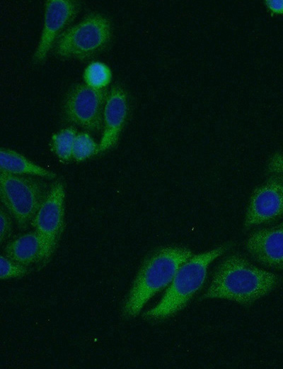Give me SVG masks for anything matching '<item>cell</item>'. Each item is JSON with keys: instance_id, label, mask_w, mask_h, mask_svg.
Returning <instances> with one entry per match:
<instances>
[{"instance_id": "cell-8", "label": "cell", "mask_w": 283, "mask_h": 369, "mask_svg": "<svg viewBox=\"0 0 283 369\" xmlns=\"http://www.w3.org/2000/svg\"><path fill=\"white\" fill-rule=\"evenodd\" d=\"M283 216V175L274 174L252 192L244 227L249 228Z\"/></svg>"}, {"instance_id": "cell-15", "label": "cell", "mask_w": 283, "mask_h": 369, "mask_svg": "<svg viewBox=\"0 0 283 369\" xmlns=\"http://www.w3.org/2000/svg\"><path fill=\"white\" fill-rule=\"evenodd\" d=\"M76 134V130L74 127H66L52 136L51 149L62 161H69L72 158Z\"/></svg>"}, {"instance_id": "cell-10", "label": "cell", "mask_w": 283, "mask_h": 369, "mask_svg": "<svg viewBox=\"0 0 283 369\" xmlns=\"http://www.w3.org/2000/svg\"><path fill=\"white\" fill-rule=\"evenodd\" d=\"M129 112L128 97L120 86H113L108 92L105 101L103 133L98 143V152L103 153L115 145L127 119Z\"/></svg>"}, {"instance_id": "cell-11", "label": "cell", "mask_w": 283, "mask_h": 369, "mask_svg": "<svg viewBox=\"0 0 283 369\" xmlns=\"http://www.w3.org/2000/svg\"><path fill=\"white\" fill-rule=\"evenodd\" d=\"M246 248L261 265L283 270V222L252 233L246 241Z\"/></svg>"}, {"instance_id": "cell-5", "label": "cell", "mask_w": 283, "mask_h": 369, "mask_svg": "<svg viewBox=\"0 0 283 369\" xmlns=\"http://www.w3.org/2000/svg\"><path fill=\"white\" fill-rule=\"evenodd\" d=\"M50 189L45 182L29 176L0 173L1 202L21 228L31 223Z\"/></svg>"}, {"instance_id": "cell-13", "label": "cell", "mask_w": 283, "mask_h": 369, "mask_svg": "<svg viewBox=\"0 0 283 369\" xmlns=\"http://www.w3.org/2000/svg\"><path fill=\"white\" fill-rule=\"evenodd\" d=\"M1 172L19 175H31L54 179L56 174L28 160L21 153L8 148L0 151Z\"/></svg>"}, {"instance_id": "cell-19", "label": "cell", "mask_w": 283, "mask_h": 369, "mask_svg": "<svg viewBox=\"0 0 283 369\" xmlns=\"http://www.w3.org/2000/svg\"><path fill=\"white\" fill-rule=\"evenodd\" d=\"M11 230V222L8 214L1 210L0 212V241L2 243L9 236Z\"/></svg>"}, {"instance_id": "cell-12", "label": "cell", "mask_w": 283, "mask_h": 369, "mask_svg": "<svg viewBox=\"0 0 283 369\" xmlns=\"http://www.w3.org/2000/svg\"><path fill=\"white\" fill-rule=\"evenodd\" d=\"M6 256L24 265L45 263L44 245L36 232L23 234L9 242L5 248Z\"/></svg>"}, {"instance_id": "cell-6", "label": "cell", "mask_w": 283, "mask_h": 369, "mask_svg": "<svg viewBox=\"0 0 283 369\" xmlns=\"http://www.w3.org/2000/svg\"><path fill=\"white\" fill-rule=\"evenodd\" d=\"M64 185L56 181L30 223L42 238L45 262L52 255L64 229Z\"/></svg>"}, {"instance_id": "cell-20", "label": "cell", "mask_w": 283, "mask_h": 369, "mask_svg": "<svg viewBox=\"0 0 283 369\" xmlns=\"http://www.w3.org/2000/svg\"><path fill=\"white\" fill-rule=\"evenodd\" d=\"M265 2L272 13L283 14V0H267Z\"/></svg>"}, {"instance_id": "cell-1", "label": "cell", "mask_w": 283, "mask_h": 369, "mask_svg": "<svg viewBox=\"0 0 283 369\" xmlns=\"http://www.w3.org/2000/svg\"><path fill=\"white\" fill-rule=\"evenodd\" d=\"M279 283L275 273L260 268L238 254L230 255L216 268L202 299H224L250 304Z\"/></svg>"}, {"instance_id": "cell-7", "label": "cell", "mask_w": 283, "mask_h": 369, "mask_svg": "<svg viewBox=\"0 0 283 369\" xmlns=\"http://www.w3.org/2000/svg\"><path fill=\"white\" fill-rule=\"evenodd\" d=\"M108 94L105 89H96L85 84L74 86L65 98V117L88 131H100Z\"/></svg>"}, {"instance_id": "cell-3", "label": "cell", "mask_w": 283, "mask_h": 369, "mask_svg": "<svg viewBox=\"0 0 283 369\" xmlns=\"http://www.w3.org/2000/svg\"><path fill=\"white\" fill-rule=\"evenodd\" d=\"M226 249L222 245L193 254L179 268L161 300L144 313V317L162 319L184 309L204 283L209 265Z\"/></svg>"}, {"instance_id": "cell-4", "label": "cell", "mask_w": 283, "mask_h": 369, "mask_svg": "<svg viewBox=\"0 0 283 369\" xmlns=\"http://www.w3.org/2000/svg\"><path fill=\"white\" fill-rule=\"evenodd\" d=\"M111 37L109 18L101 13H92L59 35L55 53L63 58L87 59L102 51Z\"/></svg>"}, {"instance_id": "cell-2", "label": "cell", "mask_w": 283, "mask_h": 369, "mask_svg": "<svg viewBox=\"0 0 283 369\" xmlns=\"http://www.w3.org/2000/svg\"><path fill=\"white\" fill-rule=\"evenodd\" d=\"M193 254L185 247L166 246L146 258L123 303L124 316L138 315L154 295L169 285L179 268Z\"/></svg>"}, {"instance_id": "cell-9", "label": "cell", "mask_w": 283, "mask_h": 369, "mask_svg": "<svg viewBox=\"0 0 283 369\" xmlns=\"http://www.w3.org/2000/svg\"><path fill=\"white\" fill-rule=\"evenodd\" d=\"M79 11V4L71 0H48L45 4L44 21L33 60L42 62L47 56L62 29L71 22Z\"/></svg>"}, {"instance_id": "cell-14", "label": "cell", "mask_w": 283, "mask_h": 369, "mask_svg": "<svg viewBox=\"0 0 283 369\" xmlns=\"http://www.w3.org/2000/svg\"><path fill=\"white\" fill-rule=\"evenodd\" d=\"M83 78L87 86L96 89H105L111 82L112 71L107 64L94 61L84 69Z\"/></svg>"}, {"instance_id": "cell-17", "label": "cell", "mask_w": 283, "mask_h": 369, "mask_svg": "<svg viewBox=\"0 0 283 369\" xmlns=\"http://www.w3.org/2000/svg\"><path fill=\"white\" fill-rule=\"evenodd\" d=\"M0 264V278L1 280L21 277L28 272L26 265L15 262L6 255H1Z\"/></svg>"}, {"instance_id": "cell-16", "label": "cell", "mask_w": 283, "mask_h": 369, "mask_svg": "<svg viewBox=\"0 0 283 369\" xmlns=\"http://www.w3.org/2000/svg\"><path fill=\"white\" fill-rule=\"evenodd\" d=\"M98 152L97 144L91 136L86 132L76 134L72 150V158L76 161H83L96 155Z\"/></svg>"}, {"instance_id": "cell-18", "label": "cell", "mask_w": 283, "mask_h": 369, "mask_svg": "<svg viewBox=\"0 0 283 369\" xmlns=\"http://www.w3.org/2000/svg\"><path fill=\"white\" fill-rule=\"evenodd\" d=\"M268 172L283 175V154L277 153L271 156L267 166Z\"/></svg>"}]
</instances>
